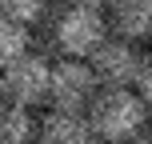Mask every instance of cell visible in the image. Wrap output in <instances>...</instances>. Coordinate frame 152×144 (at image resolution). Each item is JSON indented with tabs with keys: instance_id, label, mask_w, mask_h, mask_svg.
<instances>
[{
	"instance_id": "6da1fadb",
	"label": "cell",
	"mask_w": 152,
	"mask_h": 144,
	"mask_svg": "<svg viewBox=\"0 0 152 144\" xmlns=\"http://www.w3.org/2000/svg\"><path fill=\"white\" fill-rule=\"evenodd\" d=\"M88 120L96 140L104 144H132L148 128V104L136 96V88H100L88 104Z\"/></svg>"
},
{
	"instance_id": "7a4b0ae2",
	"label": "cell",
	"mask_w": 152,
	"mask_h": 144,
	"mask_svg": "<svg viewBox=\"0 0 152 144\" xmlns=\"http://www.w3.org/2000/svg\"><path fill=\"white\" fill-rule=\"evenodd\" d=\"M104 40H108V16L100 12V8L72 4L68 12H60V20L52 24V44L60 48L64 56H76V60H88Z\"/></svg>"
},
{
	"instance_id": "3957f363",
	"label": "cell",
	"mask_w": 152,
	"mask_h": 144,
	"mask_svg": "<svg viewBox=\"0 0 152 144\" xmlns=\"http://www.w3.org/2000/svg\"><path fill=\"white\" fill-rule=\"evenodd\" d=\"M96 92H100V80H96V72H92L88 60L64 56V60L52 64V80H48V104L52 108L84 112L96 100Z\"/></svg>"
},
{
	"instance_id": "277c9868",
	"label": "cell",
	"mask_w": 152,
	"mask_h": 144,
	"mask_svg": "<svg viewBox=\"0 0 152 144\" xmlns=\"http://www.w3.org/2000/svg\"><path fill=\"white\" fill-rule=\"evenodd\" d=\"M0 80H4V96L12 100V104L36 108V104H48L52 64L40 52H24V56H16L8 68H0Z\"/></svg>"
},
{
	"instance_id": "5b68a950",
	"label": "cell",
	"mask_w": 152,
	"mask_h": 144,
	"mask_svg": "<svg viewBox=\"0 0 152 144\" xmlns=\"http://www.w3.org/2000/svg\"><path fill=\"white\" fill-rule=\"evenodd\" d=\"M92 72L104 88H132L136 80V68H140V52L132 40H120V36H108L96 52L88 56Z\"/></svg>"
},
{
	"instance_id": "8992f818",
	"label": "cell",
	"mask_w": 152,
	"mask_h": 144,
	"mask_svg": "<svg viewBox=\"0 0 152 144\" xmlns=\"http://www.w3.org/2000/svg\"><path fill=\"white\" fill-rule=\"evenodd\" d=\"M36 140L40 144H100L88 112H68V108H52L36 124Z\"/></svg>"
},
{
	"instance_id": "52a82bcc",
	"label": "cell",
	"mask_w": 152,
	"mask_h": 144,
	"mask_svg": "<svg viewBox=\"0 0 152 144\" xmlns=\"http://www.w3.org/2000/svg\"><path fill=\"white\" fill-rule=\"evenodd\" d=\"M108 28L120 40H152V0H108Z\"/></svg>"
},
{
	"instance_id": "ba28073f",
	"label": "cell",
	"mask_w": 152,
	"mask_h": 144,
	"mask_svg": "<svg viewBox=\"0 0 152 144\" xmlns=\"http://www.w3.org/2000/svg\"><path fill=\"white\" fill-rule=\"evenodd\" d=\"M36 116L24 104H0V144H32L36 140Z\"/></svg>"
},
{
	"instance_id": "9c48e42d",
	"label": "cell",
	"mask_w": 152,
	"mask_h": 144,
	"mask_svg": "<svg viewBox=\"0 0 152 144\" xmlns=\"http://www.w3.org/2000/svg\"><path fill=\"white\" fill-rule=\"evenodd\" d=\"M28 28L16 20H8V16H0V68H8V64L16 60V56L28 52Z\"/></svg>"
},
{
	"instance_id": "30bf717a",
	"label": "cell",
	"mask_w": 152,
	"mask_h": 144,
	"mask_svg": "<svg viewBox=\"0 0 152 144\" xmlns=\"http://www.w3.org/2000/svg\"><path fill=\"white\" fill-rule=\"evenodd\" d=\"M0 16L24 24V28H36L48 16V0H0Z\"/></svg>"
},
{
	"instance_id": "8fae6325",
	"label": "cell",
	"mask_w": 152,
	"mask_h": 144,
	"mask_svg": "<svg viewBox=\"0 0 152 144\" xmlns=\"http://www.w3.org/2000/svg\"><path fill=\"white\" fill-rule=\"evenodd\" d=\"M132 88H136V96L152 104V52L140 56V68H136V80H132Z\"/></svg>"
},
{
	"instance_id": "7c38bea8",
	"label": "cell",
	"mask_w": 152,
	"mask_h": 144,
	"mask_svg": "<svg viewBox=\"0 0 152 144\" xmlns=\"http://www.w3.org/2000/svg\"><path fill=\"white\" fill-rule=\"evenodd\" d=\"M72 4H84V8H100V12H104V8H108V0H72Z\"/></svg>"
},
{
	"instance_id": "4fadbf2b",
	"label": "cell",
	"mask_w": 152,
	"mask_h": 144,
	"mask_svg": "<svg viewBox=\"0 0 152 144\" xmlns=\"http://www.w3.org/2000/svg\"><path fill=\"white\" fill-rule=\"evenodd\" d=\"M4 100H8V96H4V80H0V104H4Z\"/></svg>"
},
{
	"instance_id": "5bb4252c",
	"label": "cell",
	"mask_w": 152,
	"mask_h": 144,
	"mask_svg": "<svg viewBox=\"0 0 152 144\" xmlns=\"http://www.w3.org/2000/svg\"><path fill=\"white\" fill-rule=\"evenodd\" d=\"M32 144H40V140H32Z\"/></svg>"
},
{
	"instance_id": "9a60e30c",
	"label": "cell",
	"mask_w": 152,
	"mask_h": 144,
	"mask_svg": "<svg viewBox=\"0 0 152 144\" xmlns=\"http://www.w3.org/2000/svg\"><path fill=\"white\" fill-rule=\"evenodd\" d=\"M148 132H152V124H148Z\"/></svg>"
}]
</instances>
